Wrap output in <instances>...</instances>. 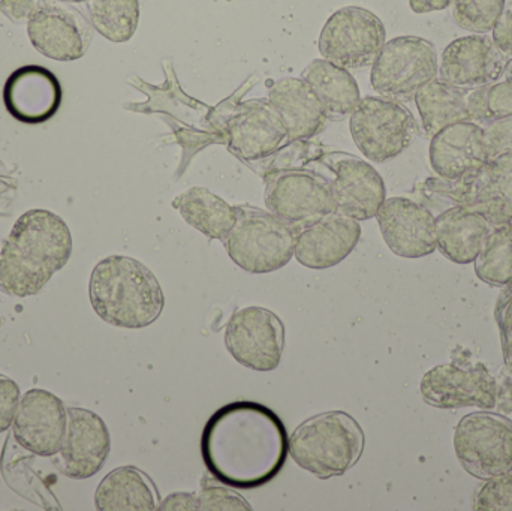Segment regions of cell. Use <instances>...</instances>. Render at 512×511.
I'll list each match as a JSON object with an SVG mask.
<instances>
[{
  "mask_svg": "<svg viewBox=\"0 0 512 511\" xmlns=\"http://www.w3.org/2000/svg\"><path fill=\"white\" fill-rule=\"evenodd\" d=\"M72 236L66 222L44 209L17 219L0 251V285L17 297L38 294L68 263Z\"/></svg>",
  "mask_w": 512,
  "mask_h": 511,
  "instance_id": "cell-2",
  "label": "cell"
},
{
  "mask_svg": "<svg viewBox=\"0 0 512 511\" xmlns=\"http://www.w3.org/2000/svg\"><path fill=\"white\" fill-rule=\"evenodd\" d=\"M225 347L237 363L251 371H274L285 350V326L270 309H240L228 321Z\"/></svg>",
  "mask_w": 512,
  "mask_h": 511,
  "instance_id": "cell-15",
  "label": "cell"
},
{
  "mask_svg": "<svg viewBox=\"0 0 512 511\" xmlns=\"http://www.w3.org/2000/svg\"><path fill=\"white\" fill-rule=\"evenodd\" d=\"M159 497L153 480L137 467H120L99 483L95 507L99 511L158 510Z\"/></svg>",
  "mask_w": 512,
  "mask_h": 511,
  "instance_id": "cell-26",
  "label": "cell"
},
{
  "mask_svg": "<svg viewBox=\"0 0 512 511\" xmlns=\"http://www.w3.org/2000/svg\"><path fill=\"white\" fill-rule=\"evenodd\" d=\"M349 131L364 158L384 164L411 146L418 135V123L403 102L364 96L349 116Z\"/></svg>",
  "mask_w": 512,
  "mask_h": 511,
  "instance_id": "cell-9",
  "label": "cell"
},
{
  "mask_svg": "<svg viewBox=\"0 0 512 511\" xmlns=\"http://www.w3.org/2000/svg\"><path fill=\"white\" fill-rule=\"evenodd\" d=\"M439 74L438 50L421 36H397L385 42L372 65L373 89L397 102L414 101Z\"/></svg>",
  "mask_w": 512,
  "mask_h": 511,
  "instance_id": "cell-10",
  "label": "cell"
},
{
  "mask_svg": "<svg viewBox=\"0 0 512 511\" xmlns=\"http://www.w3.org/2000/svg\"><path fill=\"white\" fill-rule=\"evenodd\" d=\"M90 23L108 41L132 39L140 23V0H89Z\"/></svg>",
  "mask_w": 512,
  "mask_h": 511,
  "instance_id": "cell-29",
  "label": "cell"
},
{
  "mask_svg": "<svg viewBox=\"0 0 512 511\" xmlns=\"http://www.w3.org/2000/svg\"><path fill=\"white\" fill-rule=\"evenodd\" d=\"M53 80L54 78L48 72L41 71V69L20 71V74H17V77L14 78V83L23 87V89H18L17 86L9 83V92H11L9 108L12 107V110H14L21 102L30 98L17 113H20L21 119L30 120V122L35 120L36 122V120H39L35 99H33L36 98V101L44 108L45 113H53L57 105V84H51Z\"/></svg>",
  "mask_w": 512,
  "mask_h": 511,
  "instance_id": "cell-31",
  "label": "cell"
},
{
  "mask_svg": "<svg viewBox=\"0 0 512 511\" xmlns=\"http://www.w3.org/2000/svg\"><path fill=\"white\" fill-rule=\"evenodd\" d=\"M313 149L315 143L289 141L264 167L268 212L297 231L336 212L327 174L306 167Z\"/></svg>",
  "mask_w": 512,
  "mask_h": 511,
  "instance_id": "cell-4",
  "label": "cell"
},
{
  "mask_svg": "<svg viewBox=\"0 0 512 511\" xmlns=\"http://www.w3.org/2000/svg\"><path fill=\"white\" fill-rule=\"evenodd\" d=\"M454 452L481 482L512 474V420L490 410L466 414L454 431Z\"/></svg>",
  "mask_w": 512,
  "mask_h": 511,
  "instance_id": "cell-11",
  "label": "cell"
},
{
  "mask_svg": "<svg viewBox=\"0 0 512 511\" xmlns=\"http://www.w3.org/2000/svg\"><path fill=\"white\" fill-rule=\"evenodd\" d=\"M33 5L32 0H2L0 9L5 12L6 17L14 21L29 20L32 14Z\"/></svg>",
  "mask_w": 512,
  "mask_h": 511,
  "instance_id": "cell-43",
  "label": "cell"
},
{
  "mask_svg": "<svg viewBox=\"0 0 512 511\" xmlns=\"http://www.w3.org/2000/svg\"><path fill=\"white\" fill-rule=\"evenodd\" d=\"M255 81L258 78H251L210 113L213 126L224 138V146L249 167L254 162L268 161L288 140L282 117L268 98L240 101Z\"/></svg>",
  "mask_w": 512,
  "mask_h": 511,
  "instance_id": "cell-6",
  "label": "cell"
},
{
  "mask_svg": "<svg viewBox=\"0 0 512 511\" xmlns=\"http://www.w3.org/2000/svg\"><path fill=\"white\" fill-rule=\"evenodd\" d=\"M366 435L360 423L345 411H328L301 423L289 438L295 464L319 480L348 473L361 459Z\"/></svg>",
  "mask_w": 512,
  "mask_h": 511,
  "instance_id": "cell-5",
  "label": "cell"
},
{
  "mask_svg": "<svg viewBox=\"0 0 512 511\" xmlns=\"http://www.w3.org/2000/svg\"><path fill=\"white\" fill-rule=\"evenodd\" d=\"M237 219L225 237L228 257L252 275L276 272L294 257L298 231L268 210L242 204Z\"/></svg>",
  "mask_w": 512,
  "mask_h": 511,
  "instance_id": "cell-8",
  "label": "cell"
},
{
  "mask_svg": "<svg viewBox=\"0 0 512 511\" xmlns=\"http://www.w3.org/2000/svg\"><path fill=\"white\" fill-rule=\"evenodd\" d=\"M111 437L104 420L86 408L66 407V428L54 465L63 476L87 480L96 476L110 456Z\"/></svg>",
  "mask_w": 512,
  "mask_h": 511,
  "instance_id": "cell-17",
  "label": "cell"
},
{
  "mask_svg": "<svg viewBox=\"0 0 512 511\" xmlns=\"http://www.w3.org/2000/svg\"><path fill=\"white\" fill-rule=\"evenodd\" d=\"M289 453V438L280 417L254 401L219 408L204 426L201 456L222 485L252 491L273 482Z\"/></svg>",
  "mask_w": 512,
  "mask_h": 511,
  "instance_id": "cell-1",
  "label": "cell"
},
{
  "mask_svg": "<svg viewBox=\"0 0 512 511\" xmlns=\"http://www.w3.org/2000/svg\"><path fill=\"white\" fill-rule=\"evenodd\" d=\"M63 2H69V3H87L89 0H63Z\"/></svg>",
  "mask_w": 512,
  "mask_h": 511,
  "instance_id": "cell-47",
  "label": "cell"
},
{
  "mask_svg": "<svg viewBox=\"0 0 512 511\" xmlns=\"http://www.w3.org/2000/svg\"><path fill=\"white\" fill-rule=\"evenodd\" d=\"M268 101L282 117L288 141H309L330 122L318 96L303 78L274 81L268 89Z\"/></svg>",
  "mask_w": 512,
  "mask_h": 511,
  "instance_id": "cell-23",
  "label": "cell"
},
{
  "mask_svg": "<svg viewBox=\"0 0 512 511\" xmlns=\"http://www.w3.org/2000/svg\"><path fill=\"white\" fill-rule=\"evenodd\" d=\"M33 47L59 62H71L86 54L93 26L80 9L63 0H39L27 20Z\"/></svg>",
  "mask_w": 512,
  "mask_h": 511,
  "instance_id": "cell-16",
  "label": "cell"
},
{
  "mask_svg": "<svg viewBox=\"0 0 512 511\" xmlns=\"http://www.w3.org/2000/svg\"><path fill=\"white\" fill-rule=\"evenodd\" d=\"M502 353H504L505 365L512 368V338L507 335H501Z\"/></svg>",
  "mask_w": 512,
  "mask_h": 511,
  "instance_id": "cell-45",
  "label": "cell"
},
{
  "mask_svg": "<svg viewBox=\"0 0 512 511\" xmlns=\"http://www.w3.org/2000/svg\"><path fill=\"white\" fill-rule=\"evenodd\" d=\"M89 299L105 323L122 329H144L161 317L164 291L152 270L125 255H111L90 275Z\"/></svg>",
  "mask_w": 512,
  "mask_h": 511,
  "instance_id": "cell-3",
  "label": "cell"
},
{
  "mask_svg": "<svg viewBox=\"0 0 512 511\" xmlns=\"http://www.w3.org/2000/svg\"><path fill=\"white\" fill-rule=\"evenodd\" d=\"M316 162L328 171L336 212L369 221L387 200L384 179L373 165L351 153L319 147Z\"/></svg>",
  "mask_w": 512,
  "mask_h": 511,
  "instance_id": "cell-13",
  "label": "cell"
},
{
  "mask_svg": "<svg viewBox=\"0 0 512 511\" xmlns=\"http://www.w3.org/2000/svg\"><path fill=\"white\" fill-rule=\"evenodd\" d=\"M301 78L318 96L330 122L345 120L360 102V87L354 75L330 60H312L301 72Z\"/></svg>",
  "mask_w": 512,
  "mask_h": 511,
  "instance_id": "cell-25",
  "label": "cell"
},
{
  "mask_svg": "<svg viewBox=\"0 0 512 511\" xmlns=\"http://www.w3.org/2000/svg\"><path fill=\"white\" fill-rule=\"evenodd\" d=\"M495 225L465 207H451L436 216V239L442 255L456 264H471L480 255Z\"/></svg>",
  "mask_w": 512,
  "mask_h": 511,
  "instance_id": "cell-24",
  "label": "cell"
},
{
  "mask_svg": "<svg viewBox=\"0 0 512 511\" xmlns=\"http://www.w3.org/2000/svg\"><path fill=\"white\" fill-rule=\"evenodd\" d=\"M487 114L489 122L512 116V77L487 87Z\"/></svg>",
  "mask_w": 512,
  "mask_h": 511,
  "instance_id": "cell-37",
  "label": "cell"
},
{
  "mask_svg": "<svg viewBox=\"0 0 512 511\" xmlns=\"http://www.w3.org/2000/svg\"><path fill=\"white\" fill-rule=\"evenodd\" d=\"M429 159L433 171L444 179L480 170L490 161L483 126L460 122L441 129L430 141Z\"/></svg>",
  "mask_w": 512,
  "mask_h": 511,
  "instance_id": "cell-22",
  "label": "cell"
},
{
  "mask_svg": "<svg viewBox=\"0 0 512 511\" xmlns=\"http://www.w3.org/2000/svg\"><path fill=\"white\" fill-rule=\"evenodd\" d=\"M167 78L162 86L147 84L135 78V87L146 93L147 101L134 107L138 113L159 114L170 126L183 155L179 174L188 167L191 159L212 144H224V138L210 120L213 107L183 92L176 72L170 62H164Z\"/></svg>",
  "mask_w": 512,
  "mask_h": 511,
  "instance_id": "cell-7",
  "label": "cell"
},
{
  "mask_svg": "<svg viewBox=\"0 0 512 511\" xmlns=\"http://www.w3.org/2000/svg\"><path fill=\"white\" fill-rule=\"evenodd\" d=\"M492 39L498 50L512 62V2L505 5L501 17L496 21Z\"/></svg>",
  "mask_w": 512,
  "mask_h": 511,
  "instance_id": "cell-39",
  "label": "cell"
},
{
  "mask_svg": "<svg viewBox=\"0 0 512 511\" xmlns=\"http://www.w3.org/2000/svg\"><path fill=\"white\" fill-rule=\"evenodd\" d=\"M11 428L23 449L42 458H53L65 434V404L47 390H29L18 402Z\"/></svg>",
  "mask_w": 512,
  "mask_h": 511,
  "instance_id": "cell-20",
  "label": "cell"
},
{
  "mask_svg": "<svg viewBox=\"0 0 512 511\" xmlns=\"http://www.w3.org/2000/svg\"><path fill=\"white\" fill-rule=\"evenodd\" d=\"M505 293L502 294L499 299L498 312H496V318H498L499 329H501V335H507L512 338V284L507 285Z\"/></svg>",
  "mask_w": 512,
  "mask_h": 511,
  "instance_id": "cell-42",
  "label": "cell"
},
{
  "mask_svg": "<svg viewBox=\"0 0 512 511\" xmlns=\"http://www.w3.org/2000/svg\"><path fill=\"white\" fill-rule=\"evenodd\" d=\"M510 60L498 50L486 33L454 39L442 53L441 80L462 89L492 86L504 78Z\"/></svg>",
  "mask_w": 512,
  "mask_h": 511,
  "instance_id": "cell-19",
  "label": "cell"
},
{
  "mask_svg": "<svg viewBox=\"0 0 512 511\" xmlns=\"http://www.w3.org/2000/svg\"><path fill=\"white\" fill-rule=\"evenodd\" d=\"M474 263L478 279L486 284L498 288L512 284V224L493 228Z\"/></svg>",
  "mask_w": 512,
  "mask_h": 511,
  "instance_id": "cell-30",
  "label": "cell"
},
{
  "mask_svg": "<svg viewBox=\"0 0 512 511\" xmlns=\"http://www.w3.org/2000/svg\"><path fill=\"white\" fill-rule=\"evenodd\" d=\"M421 396L438 410L477 407L493 410L496 405V378L484 363L457 359L435 366L424 374Z\"/></svg>",
  "mask_w": 512,
  "mask_h": 511,
  "instance_id": "cell-14",
  "label": "cell"
},
{
  "mask_svg": "<svg viewBox=\"0 0 512 511\" xmlns=\"http://www.w3.org/2000/svg\"><path fill=\"white\" fill-rule=\"evenodd\" d=\"M158 510L162 511H195L200 510V501L198 495L191 492H177V494L168 495L164 501H161Z\"/></svg>",
  "mask_w": 512,
  "mask_h": 511,
  "instance_id": "cell-41",
  "label": "cell"
},
{
  "mask_svg": "<svg viewBox=\"0 0 512 511\" xmlns=\"http://www.w3.org/2000/svg\"><path fill=\"white\" fill-rule=\"evenodd\" d=\"M451 0H409V6L415 14L444 11L450 8Z\"/></svg>",
  "mask_w": 512,
  "mask_h": 511,
  "instance_id": "cell-44",
  "label": "cell"
},
{
  "mask_svg": "<svg viewBox=\"0 0 512 511\" xmlns=\"http://www.w3.org/2000/svg\"><path fill=\"white\" fill-rule=\"evenodd\" d=\"M376 219L385 243L397 257L423 258L438 249L436 216L418 201L387 198Z\"/></svg>",
  "mask_w": 512,
  "mask_h": 511,
  "instance_id": "cell-18",
  "label": "cell"
},
{
  "mask_svg": "<svg viewBox=\"0 0 512 511\" xmlns=\"http://www.w3.org/2000/svg\"><path fill=\"white\" fill-rule=\"evenodd\" d=\"M198 501H200V510L203 511L252 510L251 504L242 495L213 483H203Z\"/></svg>",
  "mask_w": 512,
  "mask_h": 511,
  "instance_id": "cell-34",
  "label": "cell"
},
{
  "mask_svg": "<svg viewBox=\"0 0 512 511\" xmlns=\"http://www.w3.org/2000/svg\"><path fill=\"white\" fill-rule=\"evenodd\" d=\"M499 413H512V368L505 365L496 380V405Z\"/></svg>",
  "mask_w": 512,
  "mask_h": 511,
  "instance_id": "cell-40",
  "label": "cell"
},
{
  "mask_svg": "<svg viewBox=\"0 0 512 511\" xmlns=\"http://www.w3.org/2000/svg\"><path fill=\"white\" fill-rule=\"evenodd\" d=\"M487 170H489L493 188L498 192L502 203L512 213V153L511 155L498 156V158L489 161Z\"/></svg>",
  "mask_w": 512,
  "mask_h": 511,
  "instance_id": "cell-36",
  "label": "cell"
},
{
  "mask_svg": "<svg viewBox=\"0 0 512 511\" xmlns=\"http://www.w3.org/2000/svg\"><path fill=\"white\" fill-rule=\"evenodd\" d=\"M505 77H512V62H510V65H508L507 71H505Z\"/></svg>",
  "mask_w": 512,
  "mask_h": 511,
  "instance_id": "cell-46",
  "label": "cell"
},
{
  "mask_svg": "<svg viewBox=\"0 0 512 511\" xmlns=\"http://www.w3.org/2000/svg\"><path fill=\"white\" fill-rule=\"evenodd\" d=\"M387 42V30L378 15L361 6H345L322 27L318 48L322 59L346 69L372 66Z\"/></svg>",
  "mask_w": 512,
  "mask_h": 511,
  "instance_id": "cell-12",
  "label": "cell"
},
{
  "mask_svg": "<svg viewBox=\"0 0 512 511\" xmlns=\"http://www.w3.org/2000/svg\"><path fill=\"white\" fill-rule=\"evenodd\" d=\"M360 237L357 219L339 212L330 213L298 231L294 257L307 269H330L351 255Z\"/></svg>",
  "mask_w": 512,
  "mask_h": 511,
  "instance_id": "cell-21",
  "label": "cell"
},
{
  "mask_svg": "<svg viewBox=\"0 0 512 511\" xmlns=\"http://www.w3.org/2000/svg\"><path fill=\"white\" fill-rule=\"evenodd\" d=\"M469 90L435 78L423 87L414 101L424 131L429 137L454 123L471 122L468 111Z\"/></svg>",
  "mask_w": 512,
  "mask_h": 511,
  "instance_id": "cell-28",
  "label": "cell"
},
{
  "mask_svg": "<svg viewBox=\"0 0 512 511\" xmlns=\"http://www.w3.org/2000/svg\"><path fill=\"white\" fill-rule=\"evenodd\" d=\"M505 5L507 0H451V17L468 32H492Z\"/></svg>",
  "mask_w": 512,
  "mask_h": 511,
  "instance_id": "cell-32",
  "label": "cell"
},
{
  "mask_svg": "<svg viewBox=\"0 0 512 511\" xmlns=\"http://www.w3.org/2000/svg\"><path fill=\"white\" fill-rule=\"evenodd\" d=\"M484 128L487 152L490 161L512 153V116L492 120Z\"/></svg>",
  "mask_w": 512,
  "mask_h": 511,
  "instance_id": "cell-35",
  "label": "cell"
},
{
  "mask_svg": "<svg viewBox=\"0 0 512 511\" xmlns=\"http://www.w3.org/2000/svg\"><path fill=\"white\" fill-rule=\"evenodd\" d=\"M20 398L17 383L0 374V434L11 428Z\"/></svg>",
  "mask_w": 512,
  "mask_h": 511,
  "instance_id": "cell-38",
  "label": "cell"
},
{
  "mask_svg": "<svg viewBox=\"0 0 512 511\" xmlns=\"http://www.w3.org/2000/svg\"><path fill=\"white\" fill-rule=\"evenodd\" d=\"M171 206L179 210L191 227L212 240H225L236 224V206L200 186L177 195Z\"/></svg>",
  "mask_w": 512,
  "mask_h": 511,
  "instance_id": "cell-27",
  "label": "cell"
},
{
  "mask_svg": "<svg viewBox=\"0 0 512 511\" xmlns=\"http://www.w3.org/2000/svg\"><path fill=\"white\" fill-rule=\"evenodd\" d=\"M475 511H512V474L487 480L475 492Z\"/></svg>",
  "mask_w": 512,
  "mask_h": 511,
  "instance_id": "cell-33",
  "label": "cell"
}]
</instances>
